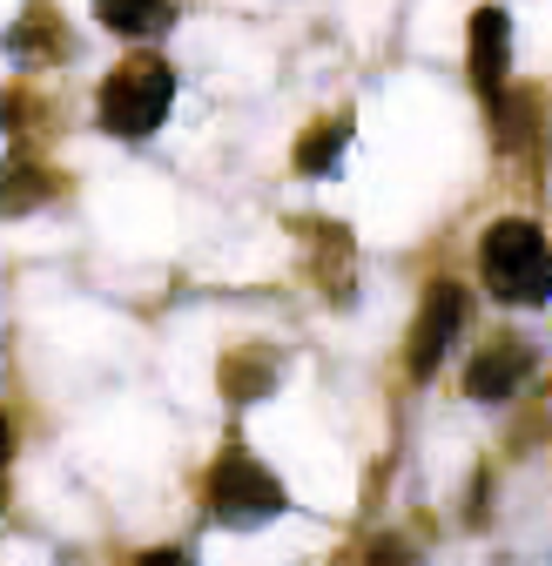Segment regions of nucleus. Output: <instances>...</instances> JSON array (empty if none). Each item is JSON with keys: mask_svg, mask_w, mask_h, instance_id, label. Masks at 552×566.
Wrapping results in <instances>:
<instances>
[{"mask_svg": "<svg viewBox=\"0 0 552 566\" xmlns=\"http://www.w3.org/2000/svg\"><path fill=\"white\" fill-rule=\"evenodd\" d=\"M176 108V67L162 54H128L95 88V122L121 142H149Z\"/></svg>", "mask_w": 552, "mask_h": 566, "instance_id": "1", "label": "nucleus"}, {"mask_svg": "<svg viewBox=\"0 0 552 566\" xmlns=\"http://www.w3.org/2000/svg\"><path fill=\"white\" fill-rule=\"evenodd\" d=\"M202 506H210L216 526H263L290 506V492L269 465H256L243 446H230V452H216L210 479H202Z\"/></svg>", "mask_w": 552, "mask_h": 566, "instance_id": "2", "label": "nucleus"}, {"mask_svg": "<svg viewBox=\"0 0 552 566\" xmlns=\"http://www.w3.org/2000/svg\"><path fill=\"white\" fill-rule=\"evenodd\" d=\"M545 230L526 223V217H506L492 223L486 237H478V263H486V283H492V297L506 304H545Z\"/></svg>", "mask_w": 552, "mask_h": 566, "instance_id": "3", "label": "nucleus"}, {"mask_svg": "<svg viewBox=\"0 0 552 566\" xmlns=\"http://www.w3.org/2000/svg\"><path fill=\"white\" fill-rule=\"evenodd\" d=\"M465 75H471L478 95H486V108L506 102V82H512V21H506V8H478V14H471Z\"/></svg>", "mask_w": 552, "mask_h": 566, "instance_id": "4", "label": "nucleus"}, {"mask_svg": "<svg viewBox=\"0 0 552 566\" xmlns=\"http://www.w3.org/2000/svg\"><path fill=\"white\" fill-rule=\"evenodd\" d=\"M458 331H465V291L458 283H432V297L418 304V324H411V378H432Z\"/></svg>", "mask_w": 552, "mask_h": 566, "instance_id": "5", "label": "nucleus"}, {"mask_svg": "<svg viewBox=\"0 0 552 566\" xmlns=\"http://www.w3.org/2000/svg\"><path fill=\"white\" fill-rule=\"evenodd\" d=\"M526 378H532V344H526V337H492V344L471 358L465 391H471L478 405H506Z\"/></svg>", "mask_w": 552, "mask_h": 566, "instance_id": "6", "label": "nucleus"}, {"mask_svg": "<svg viewBox=\"0 0 552 566\" xmlns=\"http://www.w3.org/2000/svg\"><path fill=\"white\" fill-rule=\"evenodd\" d=\"M54 202V176L34 156H8L0 163V217H28V209Z\"/></svg>", "mask_w": 552, "mask_h": 566, "instance_id": "7", "label": "nucleus"}, {"mask_svg": "<svg viewBox=\"0 0 552 566\" xmlns=\"http://www.w3.org/2000/svg\"><path fill=\"white\" fill-rule=\"evenodd\" d=\"M95 14L115 34H162L176 21V0H95Z\"/></svg>", "mask_w": 552, "mask_h": 566, "instance_id": "8", "label": "nucleus"}, {"mask_svg": "<svg viewBox=\"0 0 552 566\" xmlns=\"http://www.w3.org/2000/svg\"><path fill=\"white\" fill-rule=\"evenodd\" d=\"M343 142H351V115H330V122H317V128L297 142V169H304V176H323V169H337Z\"/></svg>", "mask_w": 552, "mask_h": 566, "instance_id": "9", "label": "nucleus"}, {"mask_svg": "<svg viewBox=\"0 0 552 566\" xmlns=\"http://www.w3.org/2000/svg\"><path fill=\"white\" fill-rule=\"evenodd\" d=\"M54 21H61V14H54ZM54 21L34 8V14H28V28H14V34H8V54H14V61H34V54H67V41H61V28H54Z\"/></svg>", "mask_w": 552, "mask_h": 566, "instance_id": "10", "label": "nucleus"}, {"mask_svg": "<svg viewBox=\"0 0 552 566\" xmlns=\"http://www.w3.org/2000/svg\"><path fill=\"white\" fill-rule=\"evenodd\" d=\"M364 566H418V559H411V546H404V539H378V546L364 553Z\"/></svg>", "mask_w": 552, "mask_h": 566, "instance_id": "11", "label": "nucleus"}, {"mask_svg": "<svg viewBox=\"0 0 552 566\" xmlns=\"http://www.w3.org/2000/svg\"><path fill=\"white\" fill-rule=\"evenodd\" d=\"M135 566H189V553H176V546H149Z\"/></svg>", "mask_w": 552, "mask_h": 566, "instance_id": "12", "label": "nucleus"}, {"mask_svg": "<svg viewBox=\"0 0 552 566\" xmlns=\"http://www.w3.org/2000/svg\"><path fill=\"white\" fill-rule=\"evenodd\" d=\"M8 446H14V432H8V418H0V479H8Z\"/></svg>", "mask_w": 552, "mask_h": 566, "instance_id": "13", "label": "nucleus"}, {"mask_svg": "<svg viewBox=\"0 0 552 566\" xmlns=\"http://www.w3.org/2000/svg\"><path fill=\"white\" fill-rule=\"evenodd\" d=\"M499 566H512V559H499Z\"/></svg>", "mask_w": 552, "mask_h": 566, "instance_id": "14", "label": "nucleus"}]
</instances>
